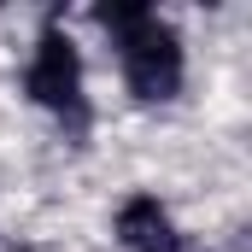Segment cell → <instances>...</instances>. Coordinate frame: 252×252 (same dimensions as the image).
<instances>
[{
  "instance_id": "6da1fadb",
  "label": "cell",
  "mask_w": 252,
  "mask_h": 252,
  "mask_svg": "<svg viewBox=\"0 0 252 252\" xmlns=\"http://www.w3.org/2000/svg\"><path fill=\"white\" fill-rule=\"evenodd\" d=\"M94 18L118 35L124 82L141 106H158V100L182 94V35L158 12H147V6H100Z\"/></svg>"
},
{
  "instance_id": "7a4b0ae2",
  "label": "cell",
  "mask_w": 252,
  "mask_h": 252,
  "mask_svg": "<svg viewBox=\"0 0 252 252\" xmlns=\"http://www.w3.org/2000/svg\"><path fill=\"white\" fill-rule=\"evenodd\" d=\"M24 88H30V100L47 106L53 118L82 124V112H88V100H82V53H76V41L64 35L59 24L41 30L35 59H30V70H24Z\"/></svg>"
},
{
  "instance_id": "3957f363",
  "label": "cell",
  "mask_w": 252,
  "mask_h": 252,
  "mask_svg": "<svg viewBox=\"0 0 252 252\" xmlns=\"http://www.w3.org/2000/svg\"><path fill=\"white\" fill-rule=\"evenodd\" d=\"M118 241L129 252H182V235H176L170 211L153 193H135V199L118 205Z\"/></svg>"
}]
</instances>
